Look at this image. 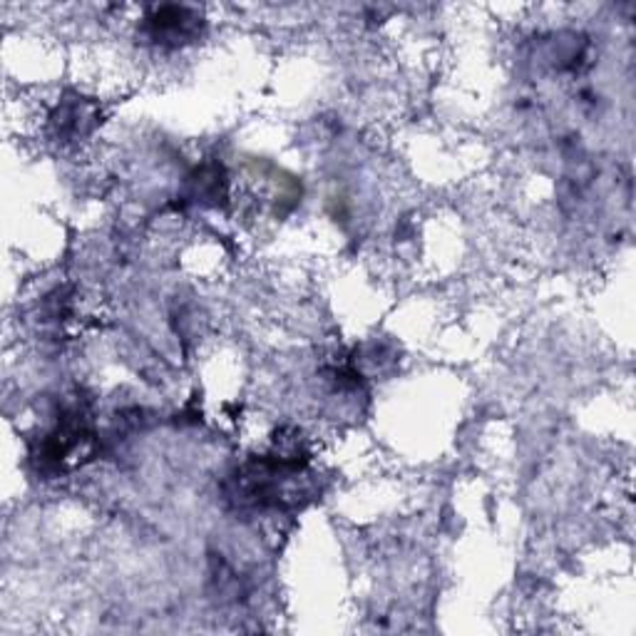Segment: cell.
<instances>
[{"mask_svg":"<svg viewBox=\"0 0 636 636\" xmlns=\"http://www.w3.org/2000/svg\"><path fill=\"white\" fill-rule=\"evenodd\" d=\"M147 25H150L152 41L162 45H182L200 31L197 15H192L187 8H162Z\"/></svg>","mask_w":636,"mask_h":636,"instance_id":"6da1fadb","label":"cell"}]
</instances>
